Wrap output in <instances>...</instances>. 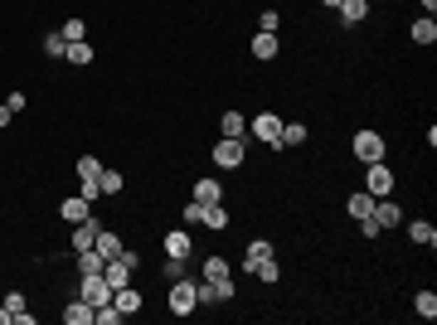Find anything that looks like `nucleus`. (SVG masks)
Returning a JSON list of instances; mask_svg holds the SVG:
<instances>
[{
	"label": "nucleus",
	"mask_w": 437,
	"mask_h": 325,
	"mask_svg": "<svg viewBox=\"0 0 437 325\" xmlns=\"http://www.w3.org/2000/svg\"><path fill=\"white\" fill-rule=\"evenodd\" d=\"M321 5H330V10H340V0H321Z\"/></svg>",
	"instance_id": "nucleus-40"
},
{
	"label": "nucleus",
	"mask_w": 437,
	"mask_h": 325,
	"mask_svg": "<svg viewBox=\"0 0 437 325\" xmlns=\"http://www.w3.org/2000/svg\"><path fill=\"white\" fill-rule=\"evenodd\" d=\"M0 325H10V311H5V306H0Z\"/></svg>",
	"instance_id": "nucleus-38"
},
{
	"label": "nucleus",
	"mask_w": 437,
	"mask_h": 325,
	"mask_svg": "<svg viewBox=\"0 0 437 325\" xmlns=\"http://www.w3.org/2000/svg\"><path fill=\"white\" fill-rule=\"evenodd\" d=\"M413 44H437V25H433V15H423V20L413 25Z\"/></svg>",
	"instance_id": "nucleus-23"
},
{
	"label": "nucleus",
	"mask_w": 437,
	"mask_h": 325,
	"mask_svg": "<svg viewBox=\"0 0 437 325\" xmlns=\"http://www.w3.org/2000/svg\"><path fill=\"white\" fill-rule=\"evenodd\" d=\"M364 190L374 194V199H389V194H394V170H389L384 161L364 165Z\"/></svg>",
	"instance_id": "nucleus-4"
},
{
	"label": "nucleus",
	"mask_w": 437,
	"mask_h": 325,
	"mask_svg": "<svg viewBox=\"0 0 437 325\" xmlns=\"http://www.w3.org/2000/svg\"><path fill=\"white\" fill-rule=\"evenodd\" d=\"M78 175H83V180H98V175H102L98 156H78Z\"/></svg>",
	"instance_id": "nucleus-30"
},
{
	"label": "nucleus",
	"mask_w": 437,
	"mask_h": 325,
	"mask_svg": "<svg viewBox=\"0 0 437 325\" xmlns=\"http://www.w3.org/2000/svg\"><path fill=\"white\" fill-rule=\"evenodd\" d=\"M5 311H10V321H15V316H25V297H20V292H10V297H5Z\"/></svg>",
	"instance_id": "nucleus-34"
},
{
	"label": "nucleus",
	"mask_w": 437,
	"mask_h": 325,
	"mask_svg": "<svg viewBox=\"0 0 437 325\" xmlns=\"http://www.w3.org/2000/svg\"><path fill=\"white\" fill-rule=\"evenodd\" d=\"M423 10H428V15H433V10H437V0H423Z\"/></svg>",
	"instance_id": "nucleus-39"
},
{
	"label": "nucleus",
	"mask_w": 437,
	"mask_h": 325,
	"mask_svg": "<svg viewBox=\"0 0 437 325\" xmlns=\"http://www.w3.org/2000/svg\"><path fill=\"white\" fill-rule=\"evenodd\" d=\"M345 209H350V218H355V223H359V218H369V214H374V194H369V190H364V194H350V204H345Z\"/></svg>",
	"instance_id": "nucleus-20"
},
{
	"label": "nucleus",
	"mask_w": 437,
	"mask_h": 325,
	"mask_svg": "<svg viewBox=\"0 0 437 325\" xmlns=\"http://www.w3.org/2000/svg\"><path fill=\"white\" fill-rule=\"evenodd\" d=\"M218 132L233 136V141H243V136H248V117H243V112H223V117H218Z\"/></svg>",
	"instance_id": "nucleus-12"
},
{
	"label": "nucleus",
	"mask_w": 437,
	"mask_h": 325,
	"mask_svg": "<svg viewBox=\"0 0 437 325\" xmlns=\"http://www.w3.org/2000/svg\"><path fill=\"white\" fill-rule=\"evenodd\" d=\"M350 151H355V161H359V165H374V161H384V156H389V146H384V136H379V132H355Z\"/></svg>",
	"instance_id": "nucleus-2"
},
{
	"label": "nucleus",
	"mask_w": 437,
	"mask_h": 325,
	"mask_svg": "<svg viewBox=\"0 0 437 325\" xmlns=\"http://www.w3.org/2000/svg\"><path fill=\"white\" fill-rule=\"evenodd\" d=\"M301 141H306V127H301V122H282V151H287V146H301Z\"/></svg>",
	"instance_id": "nucleus-26"
},
{
	"label": "nucleus",
	"mask_w": 437,
	"mask_h": 325,
	"mask_svg": "<svg viewBox=\"0 0 437 325\" xmlns=\"http://www.w3.org/2000/svg\"><path fill=\"white\" fill-rule=\"evenodd\" d=\"M194 238L190 233H165V257H190Z\"/></svg>",
	"instance_id": "nucleus-17"
},
{
	"label": "nucleus",
	"mask_w": 437,
	"mask_h": 325,
	"mask_svg": "<svg viewBox=\"0 0 437 325\" xmlns=\"http://www.w3.org/2000/svg\"><path fill=\"white\" fill-rule=\"evenodd\" d=\"M98 218H83V223H73V252H88V247L98 243Z\"/></svg>",
	"instance_id": "nucleus-10"
},
{
	"label": "nucleus",
	"mask_w": 437,
	"mask_h": 325,
	"mask_svg": "<svg viewBox=\"0 0 437 325\" xmlns=\"http://www.w3.org/2000/svg\"><path fill=\"white\" fill-rule=\"evenodd\" d=\"M277 49H282V39L258 29V39H253V58H258V63H268V58H277Z\"/></svg>",
	"instance_id": "nucleus-13"
},
{
	"label": "nucleus",
	"mask_w": 437,
	"mask_h": 325,
	"mask_svg": "<svg viewBox=\"0 0 437 325\" xmlns=\"http://www.w3.org/2000/svg\"><path fill=\"white\" fill-rule=\"evenodd\" d=\"M78 297L98 311V306H107L112 301V287H107V277L102 272H83V282H78Z\"/></svg>",
	"instance_id": "nucleus-3"
},
{
	"label": "nucleus",
	"mask_w": 437,
	"mask_h": 325,
	"mask_svg": "<svg viewBox=\"0 0 437 325\" xmlns=\"http://www.w3.org/2000/svg\"><path fill=\"white\" fill-rule=\"evenodd\" d=\"M63 325H93V306L88 301H68V311H63Z\"/></svg>",
	"instance_id": "nucleus-16"
},
{
	"label": "nucleus",
	"mask_w": 437,
	"mask_h": 325,
	"mask_svg": "<svg viewBox=\"0 0 437 325\" xmlns=\"http://www.w3.org/2000/svg\"><path fill=\"white\" fill-rule=\"evenodd\" d=\"M258 25H263V34H277L282 20H277V10H263V20H258Z\"/></svg>",
	"instance_id": "nucleus-36"
},
{
	"label": "nucleus",
	"mask_w": 437,
	"mask_h": 325,
	"mask_svg": "<svg viewBox=\"0 0 437 325\" xmlns=\"http://www.w3.org/2000/svg\"><path fill=\"white\" fill-rule=\"evenodd\" d=\"M199 218H204V204H194V199H190V204H185V223L199 228Z\"/></svg>",
	"instance_id": "nucleus-35"
},
{
	"label": "nucleus",
	"mask_w": 437,
	"mask_h": 325,
	"mask_svg": "<svg viewBox=\"0 0 437 325\" xmlns=\"http://www.w3.org/2000/svg\"><path fill=\"white\" fill-rule=\"evenodd\" d=\"M10 117H15V112H10V107H0V127H10Z\"/></svg>",
	"instance_id": "nucleus-37"
},
{
	"label": "nucleus",
	"mask_w": 437,
	"mask_h": 325,
	"mask_svg": "<svg viewBox=\"0 0 437 325\" xmlns=\"http://www.w3.org/2000/svg\"><path fill=\"white\" fill-rule=\"evenodd\" d=\"M161 277H165V282H180V277H185V257H165Z\"/></svg>",
	"instance_id": "nucleus-29"
},
{
	"label": "nucleus",
	"mask_w": 437,
	"mask_h": 325,
	"mask_svg": "<svg viewBox=\"0 0 437 325\" xmlns=\"http://www.w3.org/2000/svg\"><path fill=\"white\" fill-rule=\"evenodd\" d=\"M58 218H63V223H83V218H93V204H88L83 194H73V199L58 204Z\"/></svg>",
	"instance_id": "nucleus-8"
},
{
	"label": "nucleus",
	"mask_w": 437,
	"mask_h": 325,
	"mask_svg": "<svg viewBox=\"0 0 437 325\" xmlns=\"http://www.w3.org/2000/svg\"><path fill=\"white\" fill-rule=\"evenodd\" d=\"M93 252H98L102 262H112V257H122V238H117V233H107V228H98V243H93Z\"/></svg>",
	"instance_id": "nucleus-11"
},
{
	"label": "nucleus",
	"mask_w": 437,
	"mask_h": 325,
	"mask_svg": "<svg viewBox=\"0 0 437 325\" xmlns=\"http://www.w3.org/2000/svg\"><path fill=\"white\" fill-rule=\"evenodd\" d=\"M374 223H379V228H399V223H404V209H399V204H394V199H374Z\"/></svg>",
	"instance_id": "nucleus-9"
},
{
	"label": "nucleus",
	"mask_w": 437,
	"mask_h": 325,
	"mask_svg": "<svg viewBox=\"0 0 437 325\" xmlns=\"http://www.w3.org/2000/svg\"><path fill=\"white\" fill-rule=\"evenodd\" d=\"M112 306H117L122 316H137L141 311V292L137 287H122V292H112Z\"/></svg>",
	"instance_id": "nucleus-14"
},
{
	"label": "nucleus",
	"mask_w": 437,
	"mask_h": 325,
	"mask_svg": "<svg viewBox=\"0 0 437 325\" xmlns=\"http://www.w3.org/2000/svg\"><path fill=\"white\" fill-rule=\"evenodd\" d=\"M409 238H413L418 247H433V243H437V228L428 223V218H418V223H409Z\"/></svg>",
	"instance_id": "nucleus-18"
},
{
	"label": "nucleus",
	"mask_w": 437,
	"mask_h": 325,
	"mask_svg": "<svg viewBox=\"0 0 437 325\" xmlns=\"http://www.w3.org/2000/svg\"><path fill=\"white\" fill-rule=\"evenodd\" d=\"M364 15H369V0H340V20L345 25H359Z\"/></svg>",
	"instance_id": "nucleus-22"
},
{
	"label": "nucleus",
	"mask_w": 437,
	"mask_h": 325,
	"mask_svg": "<svg viewBox=\"0 0 437 325\" xmlns=\"http://www.w3.org/2000/svg\"><path fill=\"white\" fill-rule=\"evenodd\" d=\"M243 272H253V277H258V282H268V287H273L277 277H282V272H277V257H273V252H248V257H243Z\"/></svg>",
	"instance_id": "nucleus-7"
},
{
	"label": "nucleus",
	"mask_w": 437,
	"mask_h": 325,
	"mask_svg": "<svg viewBox=\"0 0 437 325\" xmlns=\"http://www.w3.org/2000/svg\"><path fill=\"white\" fill-rule=\"evenodd\" d=\"M248 132H253V141H263V146L282 151V117H277V112H258V117H248Z\"/></svg>",
	"instance_id": "nucleus-1"
},
{
	"label": "nucleus",
	"mask_w": 437,
	"mask_h": 325,
	"mask_svg": "<svg viewBox=\"0 0 437 325\" xmlns=\"http://www.w3.org/2000/svg\"><path fill=\"white\" fill-rule=\"evenodd\" d=\"M199 277H204V282H223V277H233V267H228V257H204V267H199Z\"/></svg>",
	"instance_id": "nucleus-15"
},
{
	"label": "nucleus",
	"mask_w": 437,
	"mask_h": 325,
	"mask_svg": "<svg viewBox=\"0 0 437 325\" xmlns=\"http://www.w3.org/2000/svg\"><path fill=\"white\" fill-rule=\"evenodd\" d=\"M243 161H248L243 141H233V136H218V146H214V165H218V170H238Z\"/></svg>",
	"instance_id": "nucleus-5"
},
{
	"label": "nucleus",
	"mask_w": 437,
	"mask_h": 325,
	"mask_svg": "<svg viewBox=\"0 0 437 325\" xmlns=\"http://www.w3.org/2000/svg\"><path fill=\"white\" fill-rule=\"evenodd\" d=\"M204 228H228V209L223 204H204V218H199Z\"/></svg>",
	"instance_id": "nucleus-24"
},
{
	"label": "nucleus",
	"mask_w": 437,
	"mask_h": 325,
	"mask_svg": "<svg viewBox=\"0 0 437 325\" xmlns=\"http://www.w3.org/2000/svg\"><path fill=\"white\" fill-rule=\"evenodd\" d=\"M58 34H63V39H68V44H73V39H83V34H88V29H83V20H78V15H73V20H68V25L58 29Z\"/></svg>",
	"instance_id": "nucleus-33"
},
{
	"label": "nucleus",
	"mask_w": 437,
	"mask_h": 325,
	"mask_svg": "<svg viewBox=\"0 0 437 325\" xmlns=\"http://www.w3.org/2000/svg\"><path fill=\"white\" fill-rule=\"evenodd\" d=\"M413 311H418L423 321H433L437 316V292H418V297H413Z\"/></svg>",
	"instance_id": "nucleus-25"
},
{
	"label": "nucleus",
	"mask_w": 437,
	"mask_h": 325,
	"mask_svg": "<svg viewBox=\"0 0 437 325\" xmlns=\"http://www.w3.org/2000/svg\"><path fill=\"white\" fill-rule=\"evenodd\" d=\"M98 190L102 194H122V175H117V170H102V175H98Z\"/></svg>",
	"instance_id": "nucleus-28"
},
{
	"label": "nucleus",
	"mask_w": 437,
	"mask_h": 325,
	"mask_svg": "<svg viewBox=\"0 0 437 325\" xmlns=\"http://www.w3.org/2000/svg\"><path fill=\"white\" fill-rule=\"evenodd\" d=\"M63 49H68L63 34H49V39H44V54H49V58H63Z\"/></svg>",
	"instance_id": "nucleus-32"
},
{
	"label": "nucleus",
	"mask_w": 437,
	"mask_h": 325,
	"mask_svg": "<svg viewBox=\"0 0 437 325\" xmlns=\"http://www.w3.org/2000/svg\"><path fill=\"white\" fill-rule=\"evenodd\" d=\"M83 272H102V257H98L93 247H88V252H78V277H83Z\"/></svg>",
	"instance_id": "nucleus-31"
},
{
	"label": "nucleus",
	"mask_w": 437,
	"mask_h": 325,
	"mask_svg": "<svg viewBox=\"0 0 437 325\" xmlns=\"http://www.w3.org/2000/svg\"><path fill=\"white\" fill-rule=\"evenodd\" d=\"M194 306H199V301H194V282L190 277L170 282V311H175V316H194Z\"/></svg>",
	"instance_id": "nucleus-6"
},
{
	"label": "nucleus",
	"mask_w": 437,
	"mask_h": 325,
	"mask_svg": "<svg viewBox=\"0 0 437 325\" xmlns=\"http://www.w3.org/2000/svg\"><path fill=\"white\" fill-rule=\"evenodd\" d=\"M223 190H218V180H194V204H218Z\"/></svg>",
	"instance_id": "nucleus-19"
},
{
	"label": "nucleus",
	"mask_w": 437,
	"mask_h": 325,
	"mask_svg": "<svg viewBox=\"0 0 437 325\" xmlns=\"http://www.w3.org/2000/svg\"><path fill=\"white\" fill-rule=\"evenodd\" d=\"M93 321H98V325H122L127 316H122V311H117V306L107 301V306H98V311H93Z\"/></svg>",
	"instance_id": "nucleus-27"
},
{
	"label": "nucleus",
	"mask_w": 437,
	"mask_h": 325,
	"mask_svg": "<svg viewBox=\"0 0 437 325\" xmlns=\"http://www.w3.org/2000/svg\"><path fill=\"white\" fill-rule=\"evenodd\" d=\"M63 58H68L73 68H83V63H93V44H88V39H73V44L63 49Z\"/></svg>",
	"instance_id": "nucleus-21"
}]
</instances>
